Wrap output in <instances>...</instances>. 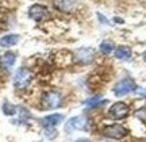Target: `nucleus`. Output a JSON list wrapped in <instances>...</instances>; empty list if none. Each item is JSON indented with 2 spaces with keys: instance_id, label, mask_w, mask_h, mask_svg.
Returning <instances> with one entry per match:
<instances>
[{
  "instance_id": "nucleus-1",
  "label": "nucleus",
  "mask_w": 146,
  "mask_h": 142,
  "mask_svg": "<svg viewBox=\"0 0 146 142\" xmlns=\"http://www.w3.org/2000/svg\"><path fill=\"white\" fill-rule=\"evenodd\" d=\"M62 103V95L57 91H49L42 98V107L43 110H54L58 108Z\"/></svg>"
},
{
  "instance_id": "nucleus-2",
  "label": "nucleus",
  "mask_w": 146,
  "mask_h": 142,
  "mask_svg": "<svg viewBox=\"0 0 146 142\" xmlns=\"http://www.w3.org/2000/svg\"><path fill=\"white\" fill-rule=\"evenodd\" d=\"M31 79H33V74L29 69L19 68L16 70L15 76H14V85L18 90H25L31 83Z\"/></svg>"
},
{
  "instance_id": "nucleus-3",
  "label": "nucleus",
  "mask_w": 146,
  "mask_h": 142,
  "mask_svg": "<svg viewBox=\"0 0 146 142\" xmlns=\"http://www.w3.org/2000/svg\"><path fill=\"white\" fill-rule=\"evenodd\" d=\"M137 90V84L134 83V80L130 77H126V79L118 81L114 87V94L116 96H123V95H129L131 92H134Z\"/></svg>"
},
{
  "instance_id": "nucleus-4",
  "label": "nucleus",
  "mask_w": 146,
  "mask_h": 142,
  "mask_svg": "<svg viewBox=\"0 0 146 142\" xmlns=\"http://www.w3.org/2000/svg\"><path fill=\"white\" fill-rule=\"evenodd\" d=\"M108 114L112 119H118V121L125 119L126 116L129 115V106L123 103V102H116V103L111 106Z\"/></svg>"
},
{
  "instance_id": "nucleus-5",
  "label": "nucleus",
  "mask_w": 146,
  "mask_h": 142,
  "mask_svg": "<svg viewBox=\"0 0 146 142\" xmlns=\"http://www.w3.org/2000/svg\"><path fill=\"white\" fill-rule=\"evenodd\" d=\"M103 134L112 139H120V138L126 137L127 130L120 125H108V126L103 127Z\"/></svg>"
},
{
  "instance_id": "nucleus-6",
  "label": "nucleus",
  "mask_w": 146,
  "mask_h": 142,
  "mask_svg": "<svg viewBox=\"0 0 146 142\" xmlns=\"http://www.w3.org/2000/svg\"><path fill=\"white\" fill-rule=\"evenodd\" d=\"M29 16L31 18L33 21L42 22L49 16V10H47V7L42 4H34L29 8Z\"/></svg>"
},
{
  "instance_id": "nucleus-7",
  "label": "nucleus",
  "mask_w": 146,
  "mask_h": 142,
  "mask_svg": "<svg viewBox=\"0 0 146 142\" xmlns=\"http://www.w3.org/2000/svg\"><path fill=\"white\" fill-rule=\"evenodd\" d=\"M87 127V119L84 116H73L65 123V131L70 133L74 130H83Z\"/></svg>"
},
{
  "instance_id": "nucleus-8",
  "label": "nucleus",
  "mask_w": 146,
  "mask_h": 142,
  "mask_svg": "<svg viewBox=\"0 0 146 142\" xmlns=\"http://www.w3.org/2000/svg\"><path fill=\"white\" fill-rule=\"evenodd\" d=\"M54 8L61 12H72L76 8V0H53Z\"/></svg>"
},
{
  "instance_id": "nucleus-9",
  "label": "nucleus",
  "mask_w": 146,
  "mask_h": 142,
  "mask_svg": "<svg viewBox=\"0 0 146 142\" xmlns=\"http://www.w3.org/2000/svg\"><path fill=\"white\" fill-rule=\"evenodd\" d=\"M62 119H64V115H61V114H52V115H47V116H45V118H42L41 125L45 127V129H47V127H54V126H57L58 123H61Z\"/></svg>"
},
{
  "instance_id": "nucleus-10",
  "label": "nucleus",
  "mask_w": 146,
  "mask_h": 142,
  "mask_svg": "<svg viewBox=\"0 0 146 142\" xmlns=\"http://www.w3.org/2000/svg\"><path fill=\"white\" fill-rule=\"evenodd\" d=\"M94 49L91 47H83V49H78L77 50V57H78V61L81 64H89L92 60H94Z\"/></svg>"
},
{
  "instance_id": "nucleus-11",
  "label": "nucleus",
  "mask_w": 146,
  "mask_h": 142,
  "mask_svg": "<svg viewBox=\"0 0 146 142\" xmlns=\"http://www.w3.org/2000/svg\"><path fill=\"white\" fill-rule=\"evenodd\" d=\"M21 37L16 35V34H8V35H4L3 38H0V46L3 47H11L15 46L16 43L19 42Z\"/></svg>"
},
{
  "instance_id": "nucleus-12",
  "label": "nucleus",
  "mask_w": 146,
  "mask_h": 142,
  "mask_svg": "<svg viewBox=\"0 0 146 142\" xmlns=\"http://www.w3.org/2000/svg\"><path fill=\"white\" fill-rule=\"evenodd\" d=\"M131 49L129 46H118L115 49V57L118 60H123V61H127L131 58Z\"/></svg>"
},
{
  "instance_id": "nucleus-13",
  "label": "nucleus",
  "mask_w": 146,
  "mask_h": 142,
  "mask_svg": "<svg viewBox=\"0 0 146 142\" xmlns=\"http://www.w3.org/2000/svg\"><path fill=\"white\" fill-rule=\"evenodd\" d=\"M16 61V56L15 53H11V52H7L3 54V57L0 58V64H1V66H4V68H11Z\"/></svg>"
},
{
  "instance_id": "nucleus-14",
  "label": "nucleus",
  "mask_w": 146,
  "mask_h": 142,
  "mask_svg": "<svg viewBox=\"0 0 146 142\" xmlns=\"http://www.w3.org/2000/svg\"><path fill=\"white\" fill-rule=\"evenodd\" d=\"M83 104L89 107V108H98L100 106L106 104V100L100 99V98H91V99H88V100H84Z\"/></svg>"
},
{
  "instance_id": "nucleus-15",
  "label": "nucleus",
  "mask_w": 146,
  "mask_h": 142,
  "mask_svg": "<svg viewBox=\"0 0 146 142\" xmlns=\"http://www.w3.org/2000/svg\"><path fill=\"white\" fill-rule=\"evenodd\" d=\"M99 49L103 54H110V53L114 52V45H112V42H110V41H103V42L100 43Z\"/></svg>"
},
{
  "instance_id": "nucleus-16",
  "label": "nucleus",
  "mask_w": 146,
  "mask_h": 142,
  "mask_svg": "<svg viewBox=\"0 0 146 142\" xmlns=\"http://www.w3.org/2000/svg\"><path fill=\"white\" fill-rule=\"evenodd\" d=\"M3 112L8 116L15 115L16 114V107L15 106H12L11 103H4V104H3Z\"/></svg>"
},
{
  "instance_id": "nucleus-17",
  "label": "nucleus",
  "mask_w": 146,
  "mask_h": 142,
  "mask_svg": "<svg viewBox=\"0 0 146 142\" xmlns=\"http://www.w3.org/2000/svg\"><path fill=\"white\" fill-rule=\"evenodd\" d=\"M135 118L141 119V121H143L146 123V107H143V108H141V110L137 111V112H135Z\"/></svg>"
},
{
  "instance_id": "nucleus-18",
  "label": "nucleus",
  "mask_w": 146,
  "mask_h": 142,
  "mask_svg": "<svg viewBox=\"0 0 146 142\" xmlns=\"http://www.w3.org/2000/svg\"><path fill=\"white\" fill-rule=\"evenodd\" d=\"M135 92L138 95H141V96H146V88H137Z\"/></svg>"
},
{
  "instance_id": "nucleus-19",
  "label": "nucleus",
  "mask_w": 146,
  "mask_h": 142,
  "mask_svg": "<svg viewBox=\"0 0 146 142\" xmlns=\"http://www.w3.org/2000/svg\"><path fill=\"white\" fill-rule=\"evenodd\" d=\"M98 16L100 18V21H102V23H106V25H110V22L107 21V18H103L102 16V14H98Z\"/></svg>"
},
{
  "instance_id": "nucleus-20",
  "label": "nucleus",
  "mask_w": 146,
  "mask_h": 142,
  "mask_svg": "<svg viewBox=\"0 0 146 142\" xmlns=\"http://www.w3.org/2000/svg\"><path fill=\"white\" fill-rule=\"evenodd\" d=\"M74 142H92V141H89V139H77V141H74Z\"/></svg>"
},
{
  "instance_id": "nucleus-21",
  "label": "nucleus",
  "mask_w": 146,
  "mask_h": 142,
  "mask_svg": "<svg viewBox=\"0 0 146 142\" xmlns=\"http://www.w3.org/2000/svg\"><path fill=\"white\" fill-rule=\"evenodd\" d=\"M143 60H145V61H146V53H145V56H143Z\"/></svg>"
}]
</instances>
